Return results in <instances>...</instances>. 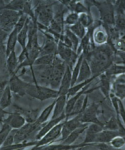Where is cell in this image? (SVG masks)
Listing matches in <instances>:
<instances>
[{
  "mask_svg": "<svg viewBox=\"0 0 125 150\" xmlns=\"http://www.w3.org/2000/svg\"><path fill=\"white\" fill-rule=\"evenodd\" d=\"M116 51L109 43L96 46L84 56L89 64L93 76H99L114 64Z\"/></svg>",
  "mask_w": 125,
  "mask_h": 150,
  "instance_id": "cell-1",
  "label": "cell"
},
{
  "mask_svg": "<svg viewBox=\"0 0 125 150\" xmlns=\"http://www.w3.org/2000/svg\"><path fill=\"white\" fill-rule=\"evenodd\" d=\"M90 6L97 8L100 14L102 24L105 25H114L115 11L114 1H87Z\"/></svg>",
  "mask_w": 125,
  "mask_h": 150,
  "instance_id": "cell-2",
  "label": "cell"
},
{
  "mask_svg": "<svg viewBox=\"0 0 125 150\" xmlns=\"http://www.w3.org/2000/svg\"><path fill=\"white\" fill-rule=\"evenodd\" d=\"M56 1H39L34 9L37 21L48 28L54 18V5Z\"/></svg>",
  "mask_w": 125,
  "mask_h": 150,
  "instance_id": "cell-3",
  "label": "cell"
},
{
  "mask_svg": "<svg viewBox=\"0 0 125 150\" xmlns=\"http://www.w3.org/2000/svg\"><path fill=\"white\" fill-rule=\"evenodd\" d=\"M26 94L41 101L50 98L55 99L58 97V90L30 83H28L27 86Z\"/></svg>",
  "mask_w": 125,
  "mask_h": 150,
  "instance_id": "cell-4",
  "label": "cell"
},
{
  "mask_svg": "<svg viewBox=\"0 0 125 150\" xmlns=\"http://www.w3.org/2000/svg\"><path fill=\"white\" fill-rule=\"evenodd\" d=\"M23 12L14 11L8 9L0 11V27L10 34L15 28Z\"/></svg>",
  "mask_w": 125,
  "mask_h": 150,
  "instance_id": "cell-5",
  "label": "cell"
},
{
  "mask_svg": "<svg viewBox=\"0 0 125 150\" xmlns=\"http://www.w3.org/2000/svg\"><path fill=\"white\" fill-rule=\"evenodd\" d=\"M99 108V103H93L88 105L83 112L78 114L81 122L83 123L99 124L103 127L104 123L101 122L98 118L100 113Z\"/></svg>",
  "mask_w": 125,
  "mask_h": 150,
  "instance_id": "cell-6",
  "label": "cell"
},
{
  "mask_svg": "<svg viewBox=\"0 0 125 150\" xmlns=\"http://www.w3.org/2000/svg\"><path fill=\"white\" fill-rule=\"evenodd\" d=\"M57 55L71 69V71L78 59V55L73 49L66 47L61 41L58 42Z\"/></svg>",
  "mask_w": 125,
  "mask_h": 150,
  "instance_id": "cell-7",
  "label": "cell"
},
{
  "mask_svg": "<svg viewBox=\"0 0 125 150\" xmlns=\"http://www.w3.org/2000/svg\"><path fill=\"white\" fill-rule=\"evenodd\" d=\"M44 34L46 39L41 46V50L40 56L46 55L57 54L58 43L56 41L54 37L48 33L41 32Z\"/></svg>",
  "mask_w": 125,
  "mask_h": 150,
  "instance_id": "cell-8",
  "label": "cell"
},
{
  "mask_svg": "<svg viewBox=\"0 0 125 150\" xmlns=\"http://www.w3.org/2000/svg\"><path fill=\"white\" fill-rule=\"evenodd\" d=\"M111 93L119 100L125 99V74L114 77L111 84Z\"/></svg>",
  "mask_w": 125,
  "mask_h": 150,
  "instance_id": "cell-9",
  "label": "cell"
},
{
  "mask_svg": "<svg viewBox=\"0 0 125 150\" xmlns=\"http://www.w3.org/2000/svg\"><path fill=\"white\" fill-rule=\"evenodd\" d=\"M28 82L23 81L16 74L10 76L9 84L12 92L23 96L26 94V90Z\"/></svg>",
  "mask_w": 125,
  "mask_h": 150,
  "instance_id": "cell-10",
  "label": "cell"
},
{
  "mask_svg": "<svg viewBox=\"0 0 125 150\" xmlns=\"http://www.w3.org/2000/svg\"><path fill=\"white\" fill-rule=\"evenodd\" d=\"M42 125L37 124L36 122L28 123V124L24 125L23 127L17 130L15 134L14 143L15 144L20 143L31 135L34 131H37V130L39 129H41L42 127H39V126Z\"/></svg>",
  "mask_w": 125,
  "mask_h": 150,
  "instance_id": "cell-11",
  "label": "cell"
},
{
  "mask_svg": "<svg viewBox=\"0 0 125 150\" xmlns=\"http://www.w3.org/2000/svg\"><path fill=\"white\" fill-rule=\"evenodd\" d=\"M64 122H60V123L55 126L53 129L49 131L48 132L44 135L39 141H37V144L35 146H45L50 144L55 139H58L61 135L62 128L64 125Z\"/></svg>",
  "mask_w": 125,
  "mask_h": 150,
  "instance_id": "cell-12",
  "label": "cell"
},
{
  "mask_svg": "<svg viewBox=\"0 0 125 150\" xmlns=\"http://www.w3.org/2000/svg\"><path fill=\"white\" fill-rule=\"evenodd\" d=\"M86 123H83L81 122L78 115L75 116L74 118L70 120L66 119V121L64 122V125L62 128L61 133L62 139L61 140H64L72 132L78 128L84 125Z\"/></svg>",
  "mask_w": 125,
  "mask_h": 150,
  "instance_id": "cell-13",
  "label": "cell"
},
{
  "mask_svg": "<svg viewBox=\"0 0 125 150\" xmlns=\"http://www.w3.org/2000/svg\"><path fill=\"white\" fill-rule=\"evenodd\" d=\"M92 39L95 46H101L108 43V34L102 24L94 29L92 34Z\"/></svg>",
  "mask_w": 125,
  "mask_h": 150,
  "instance_id": "cell-14",
  "label": "cell"
},
{
  "mask_svg": "<svg viewBox=\"0 0 125 150\" xmlns=\"http://www.w3.org/2000/svg\"><path fill=\"white\" fill-rule=\"evenodd\" d=\"M99 78V89L103 96L109 102H110V94L111 93V84L112 81L114 78L108 77L105 73H103L100 75Z\"/></svg>",
  "mask_w": 125,
  "mask_h": 150,
  "instance_id": "cell-15",
  "label": "cell"
},
{
  "mask_svg": "<svg viewBox=\"0 0 125 150\" xmlns=\"http://www.w3.org/2000/svg\"><path fill=\"white\" fill-rule=\"evenodd\" d=\"M26 120L24 117L17 112H11L7 117L3 120V123L9 125L12 129H19L25 125Z\"/></svg>",
  "mask_w": 125,
  "mask_h": 150,
  "instance_id": "cell-16",
  "label": "cell"
},
{
  "mask_svg": "<svg viewBox=\"0 0 125 150\" xmlns=\"http://www.w3.org/2000/svg\"><path fill=\"white\" fill-rule=\"evenodd\" d=\"M71 87V70L66 65V71L62 78L61 81L58 89V96H67L70 88Z\"/></svg>",
  "mask_w": 125,
  "mask_h": 150,
  "instance_id": "cell-17",
  "label": "cell"
},
{
  "mask_svg": "<svg viewBox=\"0 0 125 150\" xmlns=\"http://www.w3.org/2000/svg\"><path fill=\"white\" fill-rule=\"evenodd\" d=\"M118 135L117 131L103 129L94 135L93 144H109L112 139Z\"/></svg>",
  "mask_w": 125,
  "mask_h": 150,
  "instance_id": "cell-18",
  "label": "cell"
},
{
  "mask_svg": "<svg viewBox=\"0 0 125 150\" xmlns=\"http://www.w3.org/2000/svg\"><path fill=\"white\" fill-rule=\"evenodd\" d=\"M64 119H66L65 112L57 118L51 119L50 121H49L48 122L46 123L44 125L43 127L40 129L39 132L37 134L35 137L36 140L37 141L40 140L44 135H46L48 132L49 131H50L51 130L53 129L57 124L60 123Z\"/></svg>",
  "mask_w": 125,
  "mask_h": 150,
  "instance_id": "cell-19",
  "label": "cell"
},
{
  "mask_svg": "<svg viewBox=\"0 0 125 150\" xmlns=\"http://www.w3.org/2000/svg\"><path fill=\"white\" fill-rule=\"evenodd\" d=\"M93 82L87 85L82 90L78 92L76 94H75V96H71V97L69 98V100H67L66 109H65V114H66V119L67 120L69 118V114L71 113V112L73 111V107H74L75 103H76V102L78 100V98L82 94L86 93L87 90H88V89L90 88V87L91 85Z\"/></svg>",
  "mask_w": 125,
  "mask_h": 150,
  "instance_id": "cell-20",
  "label": "cell"
},
{
  "mask_svg": "<svg viewBox=\"0 0 125 150\" xmlns=\"http://www.w3.org/2000/svg\"><path fill=\"white\" fill-rule=\"evenodd\" d=\"M67 101V96H59L56 98L51 119L57 118L65 112Z\"/></svg>",
  "mask_w": 125,
  "mask_h": 150,
  "instance_id": "cell-21",
  "label": "cell"
},
{
  "mask_svg": "<svg viewBox=\"0 0 125 150\" xmlns=\"http://www.w3.org/2000/svg\"><path fill=\"white\" fill-rule=\"evenodd\" d=\"M93 76L92 75V72L89 64L86 59L84 58L81 64L80 70L76 84H78L80 83L86 81L88 79H90Z\"/></svg>",
  "mask_w": 125,
  "mask_h": 150,
  "instance_id": "cell-22",
  "label": "cell"
},
{
  "mask_svg": "<svg viewBox=\"0 0 125 150\" xmlns=\"http://www.w3.org/2000/svg\"><path fill=\"white\" fill-rule=\"evenodd\" d=\"M6 46L4 44L0 45V81H5L4 77L10 76L6 67Z\"/></svg>",
  "mask_w": 125,
  "mask_h": 150,
  "instance_id": "cell-23",
  "label": "cell"
},
{
  "mask_svg": "<svg viewBox=\"0 0 125 150\" xmlns=\"http://www.w3.org/2000/svg\"><path fill=\"white\" fill-rule=\"evenodd\" d=\"M89 124L86 123V124H84V125L78 128L77 129L72 132L68 136V137L66 139L63 141L62 144H64V145H67V146L72 145L73 143H75V142L77 141V139H78L79 137L82 134L84 133L85 131H86V129Z\"/></svg>",
  "mask_w": 125,
  "mask_h": 150,
  "instance_id": "cell-24",
  "label": "cell"
},
{
  "mask_svg": "<svg viewBox=\"0 0 125 150\" xmlns=\"http://www.w3.org/2000/svg\"><path fill=\"white\" fill-rule=\"evenodd\" d=\"M14 107L17 110V112H17L22 115L28 123H34L37 120L38 115L37 110H26L21 108L17 105H15Z\"/></svg>",
  "mask_w": 125,
  "mask_h": 150,
  "instance_id": "cell-25",
  "label": "cell"
},
{
  "mask_svg": "<svg viewBox=\"0 0 125 150\" xmlns=\"http://www.w3.org/2000/svg\"><path fill=\"white\" fill-rule=\"evenodd\" d=\"M19 65L18 57L16 56L15 51H13L8 56L6 61V67L10 76L15 74Z\"/></svg>",
  "mask_w": 125,
  "mask_h": 150,
  "instance_id": "cell-26",
  "label": "cell"
},
{
  "mask_svg": "<svg viewBox=\"0 0 125 150\" xmlns=\"http://www.w3.org/2000/svg\"><path fill=\"white\" fill-rule=\"evenodd\" d=\"M114 28L119 34V37L125 39V16L121 14H115Z\"/></svg>",
  "mask_w": 125,
  "mask_h": 150,
  "instance_id": "cell-27",
  "label": "cell"
},
{
  "mask_svg": "<svg viewBox=\"0 0 125 150\" xmlns=\"http://www.w3.org/2000/svg\"><path fill=\"white\" fill-rule=\"evenodd\" d=\"M99 76H93L90 79H88L87 80L82 82L78 83V84H76L73 86L71 87V88H70L69 91L67 94V100H69V98L71 97V96H75V94H76L78 92L82 90L87 85L93 82L94 80H95Z\"/></svg>",
  "mask_w": 125,
  "mask_h": 150,
  "instance_id": "cell-28",
  "label": "cell"
},
{
  "mask_svg": "<svg viewBox=\"0 0 125 150\" xmlns=\"http://www.w3.org/2000/svg\"><path fill=\"white\" fill-rule=\"evenodd\" d=\"M17 35H18V32L14 28L8 36L6 45L7 58L12 51H15V46L18 42L17 41Z\"/></svg>",
  "mask_w": 125,
  "mask_h": 150,
  "instance_id": "cell-29",
  "label": "cell"
},
{
  "mask_svg": "<svg viewBox=\"0 0 125 150\" xmlns=\"http://www.w3.org/2000/svg\"><path fill=\"white\" fill-rule=\"evenodd\" d=\"M12 91L10 88L9 84L6 86L0 98V107L3 110L11 105Z\"/></svg>",
  "mask_w": 125,
  "mask_h": 150,
  "instance_id": "cell-30",
  "label": "cell"
},
{
  "mask_svg": "<svg viewBox=\"0 0 125 150\" xmlns=\"http://www.w3.org/2000/svg\"><path fill=\"white\" fill-rule=\"evenodd\" d=\"M56 98L54 99V101L50 105L45 108V110L42 112L40 116L37 118V120H36V122L39 125H43L47 122L48 119L50 116L51 112L53 111L54 106L56 103Z\"/></svg>",
  "mask_w": 125,
  "mask_h": 150,
  "instance_id": "cell-31",
  "label": "cell"
},
{
  "mask_svg": "<svg viewBox=\"0 0 125 150\" xmlns=\"http://www.w3.org/2000/svg\"><path fill=\"white\" fill-rule=\"evenodd\" d=\"M30 21V18L28 16L25 25L20 32L18 33L17 35V41L20 45L22 49H24L26 46V41L28 38V25Z\"/></svg>",
  "mask_w": 125,
  "mask_h": 150,
  "instance_id": "cell-32",
  "label": "cell"
},
{
  "mask_svg": "<svg viewBox=\"0 0 125 150\" xmlns=\"http://www.w3.org/2000/svg\"><path fill=\"white\" fill-rule=\"evenodd\" d=\"M110 78L115 77L125 74V66L123 64H113L105 73Z\"/></svg>",
  "mask_w": 125,
  "mask_h": 150,
  "instance_id": "cell-33",
  "label": "cell"
},
{
  "mask_svg": "<svg viewBox=\"0 0 125 150\" xmlns=\"http://www.w3.org/2000/svg\"><path fill=\"white\" fill-rule=\"evenodd\" d=\"M56 55H46L40 56L35 61L34 67L52 65L53 64Z\"/></svg>",
  "mask_w": 125,
  "mask_h": 150,
  "instance_id": "cell-34",
  "label": "cell"
},
{
  "mask_svg": "<svg viewBox=\"0 0 125 150\" xmlns=\"http://www.w3.org/2000/svg\"><path fill=\"white\" fill-rule=\"evenodd\" d=\"M84 58L83 53H82L78 57V59L77 60L76 64L71 71V87L73 86L77 83V79L78 77L81 66L82 62Z\"/></svg>",
  "mask_w": 125,
  "mask_h": 150,
  "instance_id": "cell-35",
  "label": "cell"
},
{
  "mask_svg": "<svg viewBox=\"0 0 125 150\" xmlns=\"http://www.w3.org/2000/svg\"><path fill=\"white\" fill-rule=\"evenodd\" d=\"M67 26L73 34L76 35L80 39V40L82 39L87 33V28L84 27L79 22L71 26Z\"/></svg>",
  "mask_w": 125,
  "mask_h": 150,
  "instance_id": "cell-36",
  "label": "cell"
},
{
  "mask_svg": "<svg viewBox=\"0 0 125 150\" xmlns=\"http://www.w3.org/2000/svg\"><path fill=\"white\" fill-rule=\"evenodd\" d=\"M78 22L81 23L84 27L88 28L93 25L95 21L92 16L91 12L89 11L88 13H82L79 14Z\"/></svg>",
  "mask_w": 125,
  "mask_h": 150,
  "instance_id": "cell-37",
  "label": "cell"
},
{
  "mask_svg": "<svg viewBox=\"0 0 125 150\" xmlns=\"http://www.w3.org/2000/svg\"><path fill=\"white\" fill-rule=\"evenodd\" d=\"M26 1L13 0L6 4L4 9L10 10L14 11L23 12L24 5Z\"/></svg>",
  "mask_w": 125,
  "mask_h": 150,
  "instance_id": "cell-38",
  "label": "cell"
},
{
  "mask_svg": "<svg viewBox=\"0 0 125 150\" xmlns=\"http://www.w3.org/2000/svg\"><path fill=\"white\" fill-rule=\"evenodd\" d=\"M64 34L69 38V39L73 45V50L77 52L80 43V40L69 30L67 26H66V28H64Z\"/></svg>",
  "mask_w": 125,
  "mask_h": 150,
  "instance_id": "cell-39",
  "label": "cell"
},
{
  "mask_svg": "<svg viewBox=\"0 0 125 150\" xmlns=\"http://www.w3.org/2000/svg\"><path fill=\"white\" fill-rule=\"evenodd\" d=\"M119 129V123L118 119L117 117L112 116L107 121L104 123L103 129L110 130V131H117Z\"/></svg>",
  "mask_w": 125,
  "mask_h": 150,
  "instance_id": "cell-40",
  "label": "cell"
},
{
  "mask_svg": "<svg viewBox=\"0 0 125 150\" xmlns=\"http://www.w3.org/2000/svg\"><path fill=\"white\" fill-rule=\"evenodd\" d=\"M85 96H86V94L85 93L83 94L81 96L78 100H77L76 103H75L74 107L73 109V111L69 114V117L73 116H76L77 115L79 114L82 112Z\"/></svg>",
  "mask_w": 125,
  "mask_h": 150,
  "instance_id": "cell-41",
  "label": "cell"
},
{
  "mask_svg": "<svg viewBox=\"0 0 125 150\" xmlns=\"http://www.w3.org/2000/svg\"><path fill=\"white\" fill-rule=\"evenodd\" d=\"M79 14L75 12H71L66 16L64 20V24L66 26H71L78 22Z\"/></svg>",
  "mask_w": 125,
  "mask_h": 150,
  "instance_id": "cell-42",
  "label": "cell"
},
{
  "mask_svg": "<svg viewBox=\"0 0 125 150\" xmlns=\"http://www.w3.org/2000/svg\"><path fill=\"white\" fill-rule=\"evenodd\" d=\"M12 128L6 123H3L2 129L0 130V149L6 140V138L11 132Z\"/></svg>",
  "mask_w": 125,
  "mask_h": 150,
  "instance_id": "cell-43",
  "label": "cell"
},
{
  "mask_svg": "<svg viewBox=\"0 0 125 150\" xmlns=\"http://www.w3.org/2000/svg\"><path fill=\"white\" fill-rule=\"evenodd\" d=\"M109 144L117 149H121L125 145V141L123 137L118 135L111 141Z\"/></svg>",
  "mask_w": 125,
  "mask_h": 150,
  "instance_id": "cell-44",
  "label": "cell"
},
{
  "mask_svg": "<svg viewBox=\"0 0 125 150\" xmlns=\"http://www.w3.org/2000/svg\"><path fill=\"white\" fill-rule=\"evenodd\" d=\"M103 130V126L97 124H90L86 129V134H95L99 133Z\"/></svg>",
  "mask_w": 125,
  "mask_h": 150,
  "instance_id": "cell-45",
  "label": "cell"
},
{
  "mask_svg": "<svg viewBox=\"0 0 125 150\" xmlns=\"http://www.w3.org/2000/svg\"><path fill=\"white\" fill-rule=\"evenodd\" d=\"M17 130L15 129H12L11 132H10L9 135H8L6 138V140L4 142L3 144L2 145V147H7L13 144L14 143V139H15V134L17 132Z\"/></svg>",
  "mask_w": 125,
  "mask_h": 150,
  "instance_id": "cell-46",
  "label": "cell"
},
{
  "mask_svg": "<svg viewBox=\"0 0 125 150\" xmlns=\"http://www.w3.org/2000/svg\"><path fill=\"white\" fill-rule=\"evenodd\" d=\"M28 15L23 14L19 19L18 21H17V23L15 27V29L16 30L18 33L20 32V30L24 27L25 24L26 23V21L28 19Z\"/></svg>",
  "mask_w": 125,
  "mask_h": 150,
  "instance_id": "cell-47",
  "label": "cell"
},
{
  "mask_svg": "<svg viewBox=\"0 0 125 150\" xmlns=\"http://www.w3.org/2000/svg\"><path fill=\"white\" fill-rule=\"evenodd\" d=\"M114 64L125 66V51H116Z\"/></svg>",
  "mask_w": 125,
  "mask_h": 150,
  "instance_id": "cell-48",
  "label": "cell"
},
{
  "mask_svg": "<svg viewBox=\"0 0 125 150\" xmlns=\"http://www.w3.org/2000/svg\"><path fill=\"white\" fill-rule=\"evenodd\" d=\"M119 114L125 127V107L123 100H119Z\"/></svg>",
  "mask_w": 125,
  "mask_h": 150,
  "instance_id": "cell-49",
  "label": "cell"
},
{
  "mask_svg": "<svg viewBox=\"0 0 125 150\" xmlns=\"http://www.w3.org/2000/svg\"><path fill=\"white\" fill-rule=\"evenodd\" d=\"M32 1H26L23 9V14H26L28 16L29 15L33 9V8L32 7Z\"/></svg>",
  "mask_w": 125,
  "mask_h": 150,
  "instance_id": "cell-50",
  "label": "cell"
},
{
  "mask_svg": "<svg viewBox=\"0 0 125 150\" xmlns=\"http://www.w3.org/2000/svg\"><path fill=\"white\" fill-rule=\"evenodd\" d=\"M95 146L99 150H121L114 148L109 144H96Z\"/></svg>",
  "mask_w": 125,
  "mask_h": 150,
  "instance_id": "cell-51",
  "label": "cell"
},
{
  "mask_svg": "<svg viewBox=\"0 0 125 150\" xmlns=\"http://www.w3.org/2000/svg\"><path fill=\"white\" fill-rule=\"evenodd\" d=\"M9 35V34L3 30L0 27V45L5 44V42L6 41V40L7 39Z\"/></svg>",
  "mask_w": 125,
  "mask_h": 150,
  "instance_id": "cell-52",
  "label": "cell"
},
{
  "mask_svg": "<svg viewBox=\"0 0 125 150\" xmlns=\"http://www.w3.org/2000/svg\"><path fill=\"white\" fill-rule=\"evenodd\" d=\"M11 112H8L5 111L0 107V122H3L4 120V116L5 114H10Z\"/></svg>",
  "mask_w": 125,
  "mask_h": 150,
  "instance_id": "cell-53",
  "label": "cell"
},
{
  "mask_svg": "<svg viewBox=\"0 0 125 150\" xmlns=\"http://www.w3.org/2000/svg\"><path fill=\"white\" fill-rule=\"evenodd\" d=\"M6 4L4 1H0V11L4 9Z\"/></svg>",
  "mask_w": 125,
  "mask_h": 150,
  "instance_id": "cell-54",
  "label": "cell"
}]
</instances>
